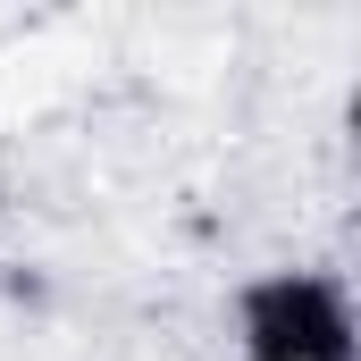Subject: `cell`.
<instances>
[{
    "label": "cell",
    "instance_id": "7a4b0ae2",
    "mask_svg": "<svg viewBox=\"0 0 361 361\" xmlns=\"http://www.w3.org/2000/svg\"><path fill=\"white\" fill-rule=\"evenodd\" d=\"M0 210H8V169H0Z\"/></svg>",
    "mask_w": 361,
    "mask_h": 361
},
{
    "label": "cell",
    "instance_id": "6da1fadb",
    "mask_svg": "<svg viewBox=\"0 0 361 361\" xmlns=\"http://www.w3.org/2000/svg\"><path fill=\"white\" fill-rule=\"evenodd\" d=\"M235 361H361V311L336 269H252L227 294Z\"/></svg>",
    "mask_w": 361,
    "mask_h": 361
}]
</instances>
